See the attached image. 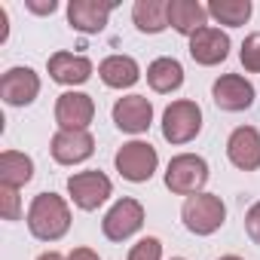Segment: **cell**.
Returning <instances> with one entry per match:
<instances>
[{
	"mask_svg": "<svg viewBox=\"0 0 260 260\" xmlns=\"http://www.w3.org/2000/svg\"><path fill=\"white\" fill-rule=\"evenodd\" d=\"M147 83L153 92L159 95H169V92H178L184 86V68L178 58H156L150 68H147Z\"/></svg>",
	"mask_w": 260,
	"mask_h": 260,
	"instance_id": "obj_19",
	"label": "cell"
},
{
	"mask_svg": "<svg viewBox=\"0 0 260 260\" xmlns=\"http://www.w3.org/2000/svg\"><path fill=\"white\" fill-rule=\"evenodd\" d=\"M205 19H208V7H202L199 0H169V25L178 34L193 37L196 31L208 28Z\"/></svg>",
	"mask_w": 260,
	"mask_h": 260,
	"instance_id": "obj_16",
	"label": "cell"
},
{
	"mask_svg": "<svg viewBox=\"0 0 260 260\" xmlns=\"http://www.w3.org/2000/svg\"><path fill=\"white\" fill-rule=\"evenodd\" d=\"M28 230L40 242H58L71 230V208L58 193H40L34 196L28 208Z\"/></svg>",
	"mask_w": 260,
	"mask_h": 260,
	"instance_id": "obj_1",
	"label": "cell"
},
{
	"mask_svg": "<svg viewBox=\"0 0 260 260\" xmlns=\"http://www.w3.org/2000/svg\"><path fill=\"white\" fill-rule=\"evenodd\" d=\"M95 119V101L86 92H64L55 101V122L68 132H86Z\"/></svg>",
	"mask_w": 260,
	"mask_h": 260,
	"instance_id": "obj_8",
	"label": "cell"
},
{
	"mask_svg": "<svg viewBox=\"0 0 260 260\" xmlns=\"http://www.w3.org/2000/svg\"><path fill=\"white\" fill-rule=\"evenodd\" d=\"M37 260H68V257H61L58 251H43V254H40Z\"/></svg>",
	"mask_w": 260,
	"mask_h": 260,
	"instance_id": "obj_29",
	"label": "cell"
},
{
	"mask_svg": "<svg viewBox=\"0 0 260 260\" xmlns=\"http://www.w3.org/2000/svg\"><path fill=\"white\" fill-rule=\"evenodd\" d=\"M172 260H184V257H172Z\"/></svg>",
	"mask_w": 260,
	"mask_h": 260,
	"instance_id": "obj_32",
	"label": "cell"
},
{
	"mask_svg": "<svg viewBox=\"0 0 260 260\" xmlns=\"http://www.w3.org/2000/svg\"><path fill=\"white\" fill-rule=\"evenodd\" d=\"M190 55L196 64H220L226 55H230V37L220 31V28H202L190 37Z\"/></svg>",
	"mask_w": 260,
	"mask_h": 260,
	"instance_id": "obj_15",
	"label": "cell"
},
{
	"mask_svg": "<svg viewBox=\"0 0 260 260\" xmlns=\"http://www.w3.org/2000/svg\"><path fill=\"white\" fill-rule=\"evenodd\" d=\"M128 260H162V242L156 236H144L141 242L132 245Z\"/></svg>",
	"mask_w": 260,
	"mask_h": 260,
	"instance_id": "obj_24",
	"label": "cell"
},
{
	"mask_svg": "<svg viewBox=\"0 0 260 260\" xmlns=\"http://www.w3.org/2000/svg\"><path fill=\"white\" fill-rule=\"evenodd\" d=\"M40 95V77L31 68H10L0 77V98L10 107H25Z\"/></svg>",
	"mask_w": 260,
	"mask_h": 260,
	"instance_id": "obj_11",
	"label": "cell"
},
{
	"mask_svg": "<svg viewBox=\"0 0 260 260\" xmlns=\"http://www.w3.org/2000/svg\"><path fill=\"white\" fill-rule=\"evenodd\" d=\"M208 181V162L196 153H181L166 169V187L178 196H196L202 193Z\"/></svg>",
	"mask_w": 260,
	"mask_h": 260,
	"instance_id": "obj_4",
	"label": "cell"
},
{
	"mask_svg": "<svg viewBox=\"0 0 260 260\" xmlns=\"http://www.w3.org/2000/svg\"><path fill=\"white\" fill-rule=\"evenodd\" d=\"M226 156L236 169L242 172H257L260 169V132L254 125H239L226 141Z\"/></svg>",
	"mask_w": 260,
	"mask_h": 260,
	"instance_id": "obj_13",
	"label": "cell"
},
{
	"mask_svg": "<svg viewBox=\"0 0 260 260\" xmlns=\"http://www.w3.org/2000/svg\"><path fill=\"white\" fill-rule=\"evenodd\" d=\"M113 162H116V172L125 181L144 184V181L153 178V172L159 166V156H156V147H150L147 141H128V144H122L116 150Z\"/></svg>",
	"mask_w": 260,
	"mask_h": 260,
	"instance_id": "obj_5",
	"label": "cell"
},
{
	"mask_svg": "<svg viewBox=\"0 0 260 260\" xmlns=\"http://www.w3.org/2000/svg\"><path fill=\"white\" fill-rule=\"evenodd\" d=\"M68 260H101L92 248H74L71 254H68Z\"/></svg>",
	"mask_w": 260,
	"mask_h": 260,
	"instance_id": "obj_27",
	"label": "cell"
},
{
	"mask_svg": "<svg viewBox=\"0 0 260 260\" xmlns=\"http://www.w3.org/2000/svg\"><path fill=\"white\" fill-rule=\"evenodd\" d=\"M113 7L116 4H101V0H71L68 4V25L80 34H98V31H104Z\"/></svg>",
	"mask_w": 260,
	"mask_h": 260,
	"instance_id": "obj_14",
	"label": "cell"
},
{
	"mask_svg": "<svg viewBox=\"0 0 260 260\" xmlns=\"http://www.w3.org/2000/svg\"><path fill=\"white\" fill-rule=\"evenodd\" d=\"M98 77L110 89H128L141 80V68L132 55H110L98 64Z\"/></svg>",
	"mask_w": 260,
	"mask_h": 260,
	"instance_id": "obj_18",
	"label": "cell"
},
{
	"mask_svg": "<svg viewBox=\"0 0 260 260\" xmlns=\"http://www.w3.org/2000/svg\"><path fill=\"white\" fill-rule=\"evenodd\" d=\"M251 0H211L208 4V16L217 19L226 28H239L251 19Z\"/></svg>",
	"mask_w": 260,
	"mask_h": 260,
	"instance_id": "obj_22",
	"label": "cell"
},
{
	"mask_svg": "<svg viewBox=\"0 0 260 260\" xmlns=\"http://www.w3.org/2000/svg\"><path fill=\"white\" fill-rule=\"evenodd\" d=\"M19 190L16 187H0V214L4 220H19Z\"/></svg>",
	"mask_w": 260,
	"mask_h": 260,
	"instance_id": "obj_25",
	"label": "cell"
},
{
	"mask_svg": "<svg viewBox=\"0 0 260 260\" xmlns=\"http://www.w3.org/2000/svg\"><path fill=\"white\" fill-rule=\"evenodd\" d=\"M132 19L141 34H159L169 28V4H162V0H138L132 7Z\"/></svg>",
	"mask_w": 260,
	"mask_h": 260,
	"instance_id": "obj_21",
	"label": "cell"
},
{
	"mask_svg": "<svg viewBox=\"0 0 260 260\" xmlns=\"http://www.w3.org/2000/svg\"><path fill=\"white\" fill-rule=\"evenodd\" d=\"M0 25H7V10H0ZM4 37H7V28L0 31V40H4Z\"/></svg>",
	"mask_w": 260,
	"mask_h": 260,
	"instance_id": "obj_30",
	"label": "cell"
},
{
	"mask_svg": "<svg viewBox=\"0 0 260 260\" xmlns=\"http://www.w3.org/2000/svg\"><path fill=\"white\" fill-rule=\"evenodd\" d=\"M28 10H34V13H55V0H49V4H28Z\"/></svg>",
	"mask_w": 260,
	"mask_h": 260,
	"instance_id": "obj_28",
	"label": "cell"
},
{
	"mask_svg": "<svg viewBox=\"0 0 260 260\" xmlns=\"http://www.w3.org/2000/svg\"><path fill=\"white\" fill-rule=\"evenodd\" d=\"M245 233L251 236L254 245H260V202H254L245 214Z\"/></svg>",
	"mask_w": 260,
	"mask_h": 260,
	"instance_id": "obj_26",
	"label": "cell"
},
{
	"mask_svg": "<svg viewBox=\"0 0 260 260\" xmlns=\"http://www.w3.org/2000/svg\"><path fill=\"white\" fill-rule=\"evenodd\" d=\"M202 132V110L196 101L181 98L172 101L162 113V138L169 144H187Z\"/></svg>",
	"mask_w": 260,
	"mask_h": 260,
	"instance_id": "obj_3",
	"label": "cell"
},
{
	"mask_svg": "<svg viewBox=\"0 0 260 260\" xmlns=\"http://www.w3.org/2000/svg\"><path fill=\"white\" fill-rule=\"evenodd\" d=\"M239 58H242V68L251 71V74H260V34H248L242 49H239Z\"/></svg>",
	"mask_w": 260,
	"mask_h": 260,
	"instance_id": "obj_23",
	"label": "cell"
},
{
	"mask_svg": "<svg viewBox=\"0 0 260 260\" xmlns=\"http://www.w3.org/2000/svg\"><path fill=\"white\" fill-rule=\"evenodd\" d=\"M181 220L190 233L196 236H211L223 226L226 220V205L220 202V196L214 193H196V196H187L184 208H181Z\"/></svg>",
	"mask_w": 260,
	"mask_h": 260,
	"instance_id": "obj_2",
	"label": "cell"
},
{
	"mask_svg": "<svg viewBox=\"0 0 260 260\" xmlns=\"http://www.w3.org/2000/svg\"><path fill=\"white\" fill-rule=\"evenodd\" d=\"M217 260H242V257H236V254H226V257H217Z\"/></svg>",
	"mask_w": 260,
	"mask_h": 260,
	"instance_id": "obj_31",
	"label": "cell"
},
{
	"mask_svg": "<svg viewBox=\"0 0 260 260\" xmlns=\"http://www.w3.org/2000/svg\"><path fill=\"white\" fill-rule=\"evenodd\" d=\"M68 193H71V199H74L77 208L95 211L98 205H104V202L110 199L113 184H110V178H107L104 172L92 169V172H77V175H71V178H68Z\"/></svg>",
	"mask_w": 260,
	"mask_h": 260,
	"instance_id": "obj_7",
	"label": "cell"
},
{
	"mask_svg": "<svg viewBox=\"0 0 260 260\" xmlns=\"http://www.w3.org/2000/svg\"><path fill=\"white\" fill-rule=\"evenodd\" d=\"M113 122H116L119 132L141 135L153 122V104L144 95H125L113 104Z\"/></svg>",
	"mask_w": 260,
	"mask_h": 260,
	"instance_id": "obj_10",
	"label": "cell"
},
{
	"mask_svg": "<svg viewBox=\"0 0 260 260\" xmlns=\"http://www.w3.org/2000/svg\"><path fill=\"white\" fill-rule=\"evenodd\" d=\"M52 159L58 166H77V162H86L92 153H95V138L89 132H68V128H58L52 135Z\"/></svg>",
	"mask_w": 260,
	"mask_h": 260,
	"instance_id": "obj_12",
	"label": "cell"
},
{
	"mask_svg": "<svg viewBox=\"0 0 260 260\" xmlns=\"http://www.w3.org/2000/svg\"><path fill=\"white\" fill-rule=\"evenodd\" d=\"M211 98L220 110L226 113H239L248 110L254 104V86L242 77V74H223L220 80H214L211 86Z\"/></svg>",
	"mask_w": 260,
	"mask_h": 260,
	"instance_id": "obj_9",
	"label": "cell"
},
{
	"mask_svg": "<svg viewBox=\"0 0 260 260\" xmlns=\"http://www.w3.org/2000/svg\"><path fill=\"white\" fill-rule=\"evenodd\" d=\"M49 77L61 86H80L92 77V61L74 52H55L49 58Z\"/></svg>",
	"mask_w": 260,
	"mask_h": 260,
	"instance_id": "obj_17",
	"label": "cell"
},
{
	"mask_svg": "<svg viewBox=\"0 0 260 260\" xmlns=\"http://www.w3.org/2000/svg\"><path fill=\"white\" fill-rule=\"evenodd\" d=\"M144 226V205L138 199H128L122 196L119 202H113V208L104 214L101 220V233L110 239V242H125L132 239L138 230Z\"/></svg>",
	"mask_w": 260,
	"mask_h": 260,
	"instance_id": "obj_6",
	"label": "cell"
},
{
	"mask_svg": "<svg viewBox=\"0 0 260 260\" xmlns=\"http://www.w3.org/2000/svg\"><path fill=\"white\" fill-rule=\"evenodd\" d=\"M34 178V162L31 156L19 150H4L0 153V187H25Z\"/></svg>",
	"mask_w": 260,
	"mask_h": 260,
	"instance_id": "obj_20",
	"label": "cell"
}]
</instances>
